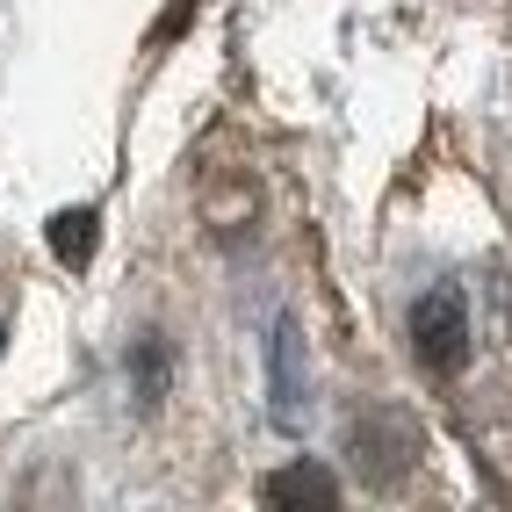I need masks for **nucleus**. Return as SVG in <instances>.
<instances>
[{"instance_id": "1", "label": "nucleus", "mask_w": 512, "mask_h": 512, "mask_svg": "<svg viewBox=\"0 0 512 512\" xmlns=\"http://www.w3.org/2000/svg\"><path fill=\"white\" fill-rule=\"evenodd\" d=\"M412 354L433 368V375H455L462 354H469V311L455 289H433L412 303Z\"/></svg>"}, {"instance_id": "2", "label": "nucleus", "mask_w": 512, "mask_h": 512, "mask_svg": "<svg viewBox=\"0 0 512 512\" xmlns=\"http://www.w3.org/2000/svg\"><path fill=\"white\" fill-rule=\"evenodd\" d=\"M267 505H339V484H332L325 469L296 462V469H282V476H267Z\"/></svg>"}, {"instance_id": "3", "label": "nucleus", "mask_w": 512, "mask_h": 512, "mask_svg": "<svg viewBox=\"0 0 512 512\" xmlns=\"http://www.w3.org/2000/svg\"><path fill=\"white\" fill-rule=\"evenodd\" d=\"M51 253H58L65 267H87V260H94V210L51 217Z\"/></svg>"}, {"instance_id": "4", "label": "nucleus", "mask_w": 512, "mask_h": 512, "mask_svg": "<svg viewBox=\"0 0 512 512\" xmlns=\"http://www.w3.org/2000/svg\"><path fill=\"white\" fill-rule=\"evenodd\" d=\"M275 419L296 426L303 397H296V332H275Z\"/></svg>"}]
</instances>
